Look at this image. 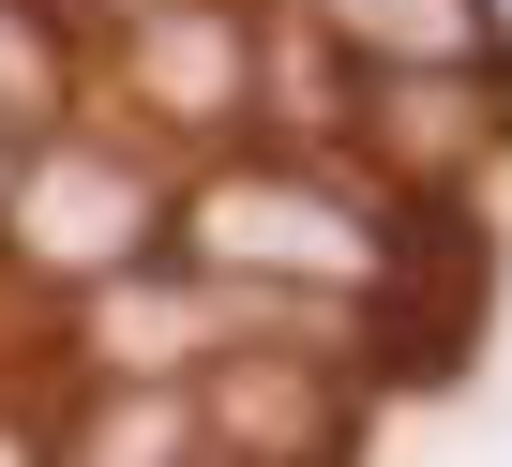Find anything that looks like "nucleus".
Listing matches in <instances>:
<instances>
[{"label": "nucleus", "mask_w": 512, "mask_h": 467, "mask_svg": "<svg viewBox=\"0 0 512 467\" xmlns=\"http://www.w3.org/2000/svg\"><path fill=\"white\" fill-rule=\"evenodd\" d=\"M196 257H211V272H287V287H377V272H392V242L347 226L317 181H211Z\"/></svg>", "instance_id": "f257e3e1"}, {"label": "nucleus", "mask_w": 512, "mask_h": 467, "mask_svg": "<svg viewBox=\"0 0 512 467\" xmlns=\"http://www.w3.org/2000/svg\"><path fill=\"white\" fill-rule=\"evenodd\" d=\"M136 226H151V196H136L121 151H46V166L16 181V242H31L46 272H106V257H136Z\"/></svg>", "instance_id": "f03ea898"}, {"label": "nucleus", "mask_w": 512, "mask_h": 467, "mask_svg": "<svg viewBox=\"0 0 512 467\" xmlns=\"http://www.w3.org/2000/svg\"><path fill=\"white\" fill-rule=\"evenodd\" d=\"M211 422L241 452H272V467H317L332 452V377H302V362H226L211 377Z\"/></svg>", "instance_id": "7ed1b4c3"}, {"label": "nucleus", "mask_w": 512, "mask_h": 467, "mask_svg": "<svg viewBox=\"0 0 512 467\" xmlns=\"http://www.w3.org/2000/svg\"><path fill=\"white\" fill-rule=\"evenodd\" d=\"M136 61H151V91H166L181 121H226V106H241V31H226V16H151Z\"/></svg>", "instance_id": "20e7f679"}, {"label": "nucleus", "mask_w": 512, "mask_h": 467, "mask_svg": "<svg viewBox=\"0 0 512 467\" xmlns=\"http://www.w3.org/2000/svg\"><path fill=\"white\" fill-rule=\"evenodd\" d=\"M317 16L377 61H482V0H317Z\"/></svg>", "instance_id": "39448f33"}, {"label": "nucleus", "mask_w": 512, "mask_h": 467, "mask_svg": "<svg viewBox=\"0 0 512 467\" xmlns=\"http://www.w3.org/2000/svg\"><path fill=\"white\" fill-rule=\"evenodd\" d=\"M392 136H407L422 166H452V151H467V91H392Z\"/></svg>", "instance_id": "423d86ee"}, {"label": "nucleus", "mask_w": 512, "mask_h": 467, "mask_svg": "<svg viewBox=\"0 0 512 467\" xmlns=\"http://www.w3.org/2000/svg\"><path fill=\"white\" fill-rule=\"evenodd\" d=\"M16 106H46V31L0 0V121H16Z\"/></svg>", "instance_id": "0eeeda50"}, {"label": "nucleus", "mask_w": 512, "mask_h": 467, "mask_svg": "<svg viewBox=\"0 0 512 467\" xmlns=\"http://www.w3.org/2000/svg\"><path fill=\"white\" fill-rule=\"evenodd\" d=\"M0 467H31V452H16V437H0Z\"/></svg>", "instance_id": "6e6552de"}]
</instances>
